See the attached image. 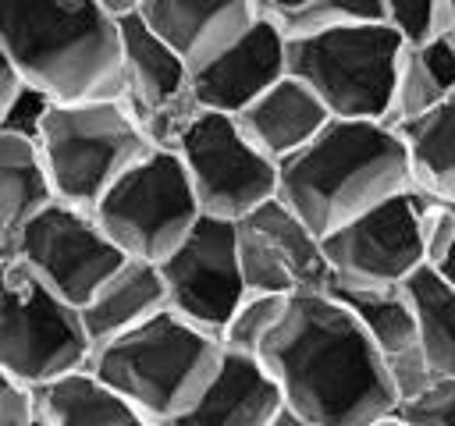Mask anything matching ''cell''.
Listing matches in <instances>:
<instances>
[{
    "label": "cell",
    "instance_id": "obj_13",
    "mask_svg": "<svg viewBox=\"0 0 455 426\" xmlns=\"http://www.w3.org/2000/svg\"><path fill=\"white\" fill-rule=\"evenodd\" d=\"M238 266L252 295H320L331 288L323 241L281 202L270 199L235 224Z\"/></svg>",
    "mask_w": 455,
    "mask_h": 426
},
{
    "label": "cell",
    "instance_id": "obj_7",
    "mask_svg": "<svg viewBox=\"0 0 455 426\" xmlns=\"http://www.w3.org/2000/svg\"><path fill=\"white\" fill-rule=\"evenodd\" d=\"M92 341L82 312L32 277L18 259L0 270V369L28 390L85 373Z\"/></svg>",
    "mask_w": 455,
    "mask_h": 426
},
{
    "label": "cell",
    "instance_id": "obj_39",
    "mask_svg": "<svg viewBox=\"0 0 455 426\" xmlns=\"http://www.w3.org/2000/svg\"><path fill=\"white\" fill-rule=\"evenodd\" d=\"M36 426H46V422H43V415H39V422H36Z\"/></svg>",
    "mask_w": 455,
    "mask_h": 426
},
{
    "label": "cell",
    "instance_id": "obj_15",
    "mask_svg": "<svg viewBox=\"0 0 455 426\" xmlns=\"http://www.w3.org/2000/svg\"><path fill=\"white\" fill-rule=\"evenodd\" d=\"M281 78H288V43L259 11L256 25L231 50L192 75V96L199 110L238 117Z\"/></svg>",
    "mask_w": 455,
    "mask_h": 426
},
{
    "label": "cell",
    "instance_id": "obj_1",
    "mask_svg": "<svg viewBox=\"0 0 455 426\" xmlns=\"http://www.w3.org/2000/svg\"><path fill=\"white\" fill-rule=\"evenodd\" d=\"M259 362L274 376L281 401L309 426H370L398 408L380 351L327 291L288 298Z\"/></svg>",
    "mask_w": 455,
    "mask_h": 426
},
{
    "label": "cell",
    "instance_id": "obj_35",
    "mask_svg": "<svg viewBox=\"0 0 455 426\" xmlns=\"http://www.w3.org/2000/svg\"><path fill=\"white\" fill-rule=\"evenodd\" d=\"M267 426H309V422H306V419H302L295 408H288V405L281 401V408L274 412V419H270Z\"/></svg>",
    "mask_w": 455,
    "mask_h": 426
},
{
    "label": "cell",
    "instance_id": "obj_37",
    "mask_svg": "<svg viewBox=\"0 0 455 426\" xmlns=\"http://www.w3.org/2000/svg\"><path fill=\"white\" fill-rule=\"evenodd\" d=\"M370 426H412V422H409V419H405V415H402V412L395 408V412H387V415H380V419H373Z\"/></svg>",
    "mask_w": 455,
    "mask_h": 426
},
{
    "label": "cell",
    "instance_id": "obj_32",
    "mask_svg": "<svg viewBox=\"0 0 455 426\" xmlns=\"http://www.w3.org/2000/svg\"><path fill=\"white\" fill-rule=\"evenodd\" d=\"M36 422H39L36 390L21 387L0 369V426H36Z\"/></svg>",
    "mask_w": 455,
    "mask_h": 426
},
{
    "label": "cell",
    "instance_id": "obj_8",
    "mask_svg": "<svg viewBox=\"0 0 455 426\" xmlns=\"http://www.w3.org/2000/svg\"><path fill=\"white\" fill-rule=\"evenodd\" d=\"M124 259L164 263L203 220L188 174L174 149H149L92 209Z\"/></svg>",
    "mask_w": 455,
    "mask_h": 426
},
{
    "label": "cell",
    "instance_id": "obj_11",
    "mask_svg": "<svg viewBox=\"0 0 455 426\" xmlns=\"http://www.w3.org/2000/svg\"><path fill=\"white\" fill-rule=\"evenodd\" d=\"M423 202H427V192L409 188V192L366 209L363 217L348 220L345 227L331 231L323 238L331 284L398 288L419 266H427L423 234H419Z\"/></svg>",
    "mask_w": 455,
    "mask_h": 426
},
{
    "label": "cell",
    "instance_id": "obj_17",
    "mask_svg": "<svg viewBox=\"0 0 455 426\" xmlns=\"http://www.w3.org/2000/svg\"><path fill=\"white\" fill-rule=\"evenodd\" d=\"M327 295H334L352 320L363 327V334L373 341V348L380 351L387 376L395 383L398 405L412 401L416 394H423L427 387H434V373L419 351V337H416V316L412 305L398 288H352V284H331Z\"/></svg>",
    "mask_w": 455,
    "mask_h": 426
},
{
    "label": "cell",
    "instance_id": "obj_31",
    "mask_svg": "<svg viewBox=\"0 0 455 426\" xmlns=\"http://www.w3.org/2000/svg\"><path fill=\"white\" fill-rule=\"evenodd\" d=\"M398 412L412 426H455V380H437L412 401H402Z\"/></svg>",
    "mask_w": 455,
    "mask_h": 426
},
{
    "label": "cell",
    "instance_id": "obj_16",
    "mask_svg": "<svg viewBox=\"0 0 455 426\" xmlns=\"http://www.w3.org/2000/svg\"><path fill=\"white\" fill-rule=\"evenodd\" d=\"M139 18L196 75L256 25L259 7L256 0H139Z\"/></svg>",
    "mask_w": 455,
    "mask_h": 426
},
{
    "label": "cell",
    "instance_id": "obj_29",
    "mask_svg": "<svg viewBox=\"0 0 455 426\" xmlns=\"http://www.w3.org/2000/svg\"><path fill=\"white\" fill-rule=\"evenodd\" d=\"M50 110H53V99H46L39 89L18 85L14 99L7 103V110H4V117H0V131L18 135V138H25V142H39Z\"/></svg>",
    "mask_w": 455,
    "mask_h": 426
},
{
    "label": "cell",
    "instance_id": "obj_19",
    "mask_svg": "<svg viewBox=\"0 0 455 426\" xmlns=\"http://www.w3.org/2000/svg\"><path fill=\"white\" fill-rule=\"evenodd\" d=\"M235 121L245 131V138L281 167L284 160L302 153L334 117L299 78L288 75L270 92H263L249 110H242Z\"/></svg>",
    "mask_w": 455,
    "mask_h": 426
},
{
    "label": "cell",
    "instance_id": "obj_36",
    "mask_svg": "<svg viewBox=\"0 0 455 426\" xmlns=\"http://www.w3.org/2000/svg\"><path fill=\"white\" fill-rule=\"evenodd\" d=\"M430 270H434V273H437V277H441L448 288H455V248H451V252H448V256H444L437 266H430Z\"/></svg>",
    "mask_w": 455,
    "mask_h": 426
},
{
    "label": "cell",
    "instance_id": "obj_26",
    "mask_svg": "<svg viewBox=\"0 0 455 426\" xmlns=\"http://www.w3.org/2000/svg\"><path fill=\"white\" fill-rule=\"evenodd\" d=\"M284 309H288V298H281V295H252L249 291L242 298V305L231 312V320L224 323L220 348L235 351V355L259 359L263 344L274 337L277 323L284 320Z\"/></svg>",
    "mask_w": 455,
    "mask_h": 426
},
{
    "label": "cell",
    "instance_id": "obj_5",
    "mask_svg": "<svg viewBox=\"0 0 455 426\" xmlns=\"http://www.w3.org/2000/svg\"><path fill=\"white\" fill-rule=\"evenodd\" d=\"M36 146L53 202L85 213H92L117 178L153 149L121 99L53 103Z\"/></svg>",
    "mask_w": 455,
    "mask_h": 426
},
{
    "label": "cell",
    "instance_id": "obj_9",
    "mask_svg": "<svg viewBox=\"0 0 455 426\" xmlns=\"http://www.w3.org/2000/svg\"><path fill=\"white\" fill-rule=\"evenodd\" d=\"M203 217L238 224L277 199V163L267 160L228 114L199 110L174 142Z\"/></svg>",
    "mask_w": 455,
    "mask_h": 426
},
{
    "label": "cell",
    "instance_id": "obj_20",
    "mask_svg": "<svg viewBox=\"0 0 455 426\" xmlns=\"http://www.w3.org/2000/svg\"><path fill=\"white\" fill-rule=\"evenodd\" d=\"M78 312H82L85 334H89L92 351H96L100 344L149 323L160 312H167V291H164L160 270L153 263L124 259Z\"/></svg>",
    "mask_w": 455,
    "mask_h": 426
},
{
    "label": "cell",
    "instance_id": "obj_25",
    "mask_svg": "<svg viewBox=\"0 0 455 426\" xmlns=\"http://www.w3.org/2000/svg\"><path fill=\"white\" fill-rule=\"evenodd\" d=\"M259 11L284 43H302L345 25L380 21L384 0H259Z\"/></svg>",
    "mask_w": 455,
    "mask_h": 426
},
{
    "label": "cell",
    "instance_id": "obj_38",
    "mask_svg": "<svg viewBox=\"0 0 455 426\" xmlns=\"http://www.w3.org/2000/svg\"><path fill=\"white\" fill-rule=\"evenodd\" d=\"M11 263V241L7 238H0V270Z\"/></svg>",
    "mask_w": 455,
    "mask_h": 426
},
{
    "label": "cell",
    "instance_id": "obj_30",
    "mask_svg": "<svg viewBox=\"0 0 455 426\" xmlns=\"http://www.w3.org/2000/svg\"><path fill=\"white\" fill-rule=\"evenodd\" d=\"M419 234H423V259L427 266H437L455 248V206L437 202L427 195L419 213Z\"/></svg>",
    "mask_w": 455,
    "mask_h": 426
},
{
    "label": "cell",
    "instance_id": "obj_28",
    "mask_svg": "<svg viewBox=\"0 0 455 426\" xmlns=\"http://www.w3.org/2000/svg\"><path fill=\"white\" fill-rule=\"evenodd\" d=\"M395 39L405 50H423L434 39L444 36L448 21V0H419V4H402V0H384V18H380Z\"/></svg>",
    "mask_w": 455,
    "mask_h": 426
},
{
    "label": "cell",
    "instance_id": "obj_12",
    "mask_svg": "<svg viewBox=\"0 0 455 426\" xmlns=\"http://www.w3.org/2000/svg\"><path fill=\"white\" fill-rule=\"evenodd\" d=\"M156 270L167 291V309L217 341L231 312L249 295L238 266L235 224L228 220L203 217L192 234L164 263H156Z\"/></svg>",
    "mask_w": 455,
    "mask_h": 426
},
{
    "label": "cell",
    "instance_id": "obj_10",
    "mask_svg": "<svg viewBox=\"0 0 455 426\" xmlns=\"http://www.w3.org/2000/svg\"><path fill=\"white\" fill-rule=\"evenodd\" d=\"M11 259H18L32 277H39L68 305L82 309L103 280L124 263L117 245L103 234L92 213L50 202L18 234Z\"/></svg>",
    "mask_w": 455,
    "mask_h": 426
},
{
    "label": "cell",
    "instance_id": "obj_34",
    "mask_svg": "<svg viewBox=\"0 0 455 426\" xmlns=\"http://www.w3.org/2000/svg\"><path fill=\"white\" fill-rule=\"evenodd\" d=\"M18 75H14V67H11V57H7V50H4V43H0V117H4V110H7V103L14 99V92H18Z\"/></svg>",
    "mask_w": 455,
    "mask_h": 426
},
{
    "label": "cell",
    "instance_id": "obj_22",
    "mask_svg": "<svg viewBox=\"0 0 455 426\" xmlns=\"http://www.w3.org/2000/svg\"><path fill=\"white\" fill-rule=\"evenodd\" d=\"M36 398L46 426H156L124 398L107 390L89 369L36 390Z\"/></svg>",
    "mask_w": 455,
    "mask_h": 426
},
{
    "label": "cell",
    "instance_id": "obj_4",
    "mask_svg": "<svg viewBox=\"0 0 455 426\" xmlns=\"http://www.w3.org/2000/svg\"><path fill=\"white\" fill-rule=\"evenodd\" d=\"M220 359L224 348L213 334L167 309L149 323L100 344L89 359V373L149 422L167 426L206 390Z\"/></svg>",
    "mask_w": 455,
    "mask_h": 426
},
{
    "label": "cell",
    "instance_id": "obj_33",
    "mask_svg": "<svg viewBox=\"0 0 455 426\" xmlns=\"http://www.w3.org/2000/svg\"><path fill=\"white\" fill-rule=\"evenodd\" d=\"M416 53H419L427 75L434 78V85H437L444 96H451V92H455V46H451L448 39H434L430 46H423V50H416Z\"/></svg>",
    "mask_w": 455,
    "mask_h": 426
},
{
    "label": "cell",
    "instance_id": "obj_14",
    "mask_svg": "<svg viewBox=\"0 0 455 426\" xmlns=\"http://www.w3.org/2000/svg\"><path fill=\"white\" fill-rule=\"evenodd\" d=\"M117 21H121V53H124L121 103L132 110L149 146L174 149L181 131L199 114L192 96V75L139 18V0Z\"/></svg>",
    "mask_w": 455,
    "mask_h": 426
},
{
    "label": "cell",
    "instance_id": "obj_23",
    "mask_svg": "<svg viewBox=\"0 0 455 426\" xmlns=\"http://www.w3.org/2000/svg\"><path fill=\"white\" fill-rule=\"evenodd\" d=\"M402 291L412 305L419 351L434 380H455V288H448L430 266H419Z\"/></svg>",
    "mask_w": 455,
    "mask_h": 426
},
{
    "label": "cell",
    "instance_id": "obj_3",
    "mask_svg": "<svg viewBox=\"0 0 455 426\" xmlns=\"http://www.w3.org/2000/svg\"><path fill=\"white\" fill-rule=\"evenodd\" d=\"M409 188L405 142L384 121H331L302 153L277 167V199L320 241Z\"/></svg>",
    "mask_w": 455,
    "mask_h": 426
},
{
    "label": "cell",
    "instance_id": "obj_27",
    "mask_svg": "<svg viewBox=\"0 0 455 426\" xmlns=\"http://www.w3.org/2000/svg\"><path fill=\"white\" fill-rule=\"evenodd\" d=\"M441 99H444V92H441V89L434 85V78L427 75L419 53H416V50H405V53H402V64H398V75H395L391 106H387L384 124L398 131V128L412 124L416 117L430 114Z\"/></svg>",
    "mask_w": 455,
    "mask_h": 426
},
{
    "label": "cell",
    "instance_id": "obj_21",
    "mask_svg": "<svg viewBox=\"0 0 455 426\" xmlns=\"http://www.w3.org/2000/svg\"><path fill=\"white\" fill-rule=\"evenodd\" d=\"M398 135L409 153L412 188L455 206V92L444 96L430 114L398 128Z\"/></svg>",
    "mask_w": 455,
    "mask_h": 426
},
{
    "label": "cell",
    "instance_id": "obj_18",
    "mask_svg": "<svg viewBox=\"0 0 455 426\" xmlns=\"http://www.w3.org/2000/svg\"><path fill=\"white\" fill-rule=\"evenodd\" d=\"M281 408V390L259 359L224 351L213 380L167 426H267Z\"/></svg>",
    "mask_w": 455,
    "mask_h": 426
},
{
    "label": "cell",
    "instance_id": "obj_2",
    "mask_svg": "<svg viewBox=\"0 0 455 426\" xmlns=\"http://www.w3.org/2000/svg\"><path fill=\"white\" fill-rule=\"evenodd\" d=\"M0 43L18 82L60 106L124 96L121 21L103 0H0Z\"/></svg>",
    "mask_w": 455,
    "mask_h": 426
},
{
    "label": "cell",
    "instance_id": "obj_24",
    "mask_svg": "<svg viewBox=\"0 0 455 426\" xmlns=\"http://www.w3.org/2000/svg\"><path fill=\"white\" fill-rule=\"evenodd\" d=\"M50 202L53 195L46 185L39 146L0 131V238H7L14 248V234Z\"/></svg>",
    "mask_w": 455,
    "mask_h": 426
},
{
    "label": "cell",
    "instance_id": "obj_6",
    "mask_svg": "<svg viewBox=\"0 0 455 426\" xmlns=\"http://www.w3.org/2000/svg\"><path fill=\"white\" fill-rule=\"evenodd\" d=\"M405 46L384 21H359L316 39L288 43V75L334 121H384Z\"/></svg>",
    "mask_w": 455,
    "mask_h": 426
}]
</instances>
